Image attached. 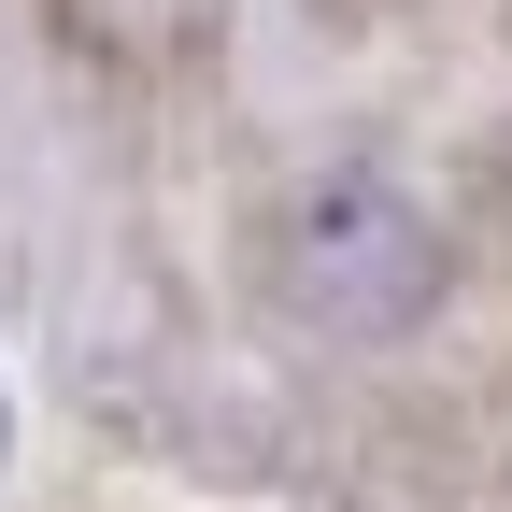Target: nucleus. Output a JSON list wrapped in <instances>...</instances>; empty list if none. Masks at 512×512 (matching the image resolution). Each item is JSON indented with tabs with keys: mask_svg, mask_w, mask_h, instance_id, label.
I'll return each mask as SVG.
<instances>
[{
	"mask_svg": "<svg viewBox=\"0 0 512 512\" xmlns=\"http://www.w3.org/2000/svg\"><path fill=\"white\" fill-rule=\"evenodd\" d=\"M299 313H328V328H413L441 299V228L399 200V185H328L299 228Z\"/></svg>",
	"mask_w": 512,
	"mask_h": 512,
	"instance_id": "nucleus-1",
	"label": "nucleus"
},
{
	"mask_svg": "<svg viewBox=\"0 0 512 512\" xmlns=\"http://www.w3.org/2000/svg\"><path fill=\"white\" fill-rule=\"evenodd\" d=\"M0 456H15V413H0Z\"/></svg>",
	"mask_w": 512,
	"mask_h": 512,
	"instance_id": "nucleus-2",
	"label": "nucleus"
}]
</instances>
